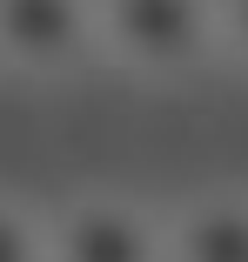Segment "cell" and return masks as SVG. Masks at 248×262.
Listing matches in <instances>:
<instances>
[{
	"instance_id": "5",
	"label": "cell",
	"mask_w": 248,
	"mask_h": 262,
	"mask_svg": "<svg viewBox=\"0 0 248 262\" xmlns=\"http://www.w3.org/2000/svg\"><path fill=\"white\" fill-rule=\"evenodd\" d=\"M0 262H47V229L14 202H0Z\"/></svg>"
},
{
	"instance_id": "3",
	"label": "cell",
	"mask_w": 248,
	"mask_h": 262,
	"mask_svg": "<svg viewBox=\"0 0 248 262\" xmlns=\"http://www.w3.org/2000/svg\"><path fill=\"white\" fill-rule=\"evenodd\" d=\"M87 47H101L94 0H0V61L27 74L74 68Z\"/></svg>"
},
{
	"instance_id": "6",
	"label": "cell",
	"mask_w": 248,
	"mask_h": 262,
	"mask_svg": "<svg viewBox=\"0 0 248 262\" xmlns=\"http://www.w3.org/2000/svg\"><path fill=\"white\" fill-rule=\"evenodd\" d=\"M215 7H221V47L248 61V0H215Z\"/></svg>"
},
{
	"instance_id": "1",
	"label": "cell",
	"mask_w": 248,
	"mask_h": 262,
	"mask_svg": "<svg viewBox=\"0 0 248 262\" xmlns=\"http://www.w3.org/2000/svg\"><path fill=\"white\" fill-rule=\"evenodd\" d=\"M101 47L134 74H194L221 47V7L215 0H94Z\"/></svg>"
},
{
	"instance_id": "2",
	"label": "cell",
	"mask_w": 248,
	"mask_h": 262,
	"mask_svg": "<svg viewBox=\"0 0 248 262\" xmlns=\"http://www.w3.org/2000/svg\"><path fill=\"white\" fill-rule=\"evenodd\" d=\"M47 262H168V222L128 195H81L47 222Z\"/></svg>"
},
{
	"instance_id": "4",
	"label": "cell",
	"mask_w": 248,
	"mask_h": 262,
	"mask_svg": "<svg viewBox=\"0 0 248 262\" xmlns=\"http://www.w3.org/2000/svg\"><path fill=\"white\" fill-rule=\"evenodd\" d=\"M168 262H248V195H194L175 208Z\"/></svg>"
}]
</instances>
